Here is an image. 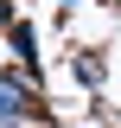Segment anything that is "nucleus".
I'll use <instances>...</instances> for the list:
<instances>
[{"instance_id":"2","label":"nucleus","mask_w":121,"mask_h":128,"mask_svg":"<svg viewBox=\"0 0 121 128\" xmlns=\"http://www.w3.org/2000/svg\"><path fill=\"white\" fill-rule=\"evenodd\" d=\"M70 77L83 83V90H102L108 83V58L102 51H70Z\"/></svg>"},{"instance_id":"4","label":"nucleus","mask_w":121,"mask_h":128,"mask_svg":"<svg viewBox=\"0 0 121 128\" xmlns=\"http://www.w3.org/2000/svg\"><path fill=\"white\" fill-rule=\"evenodd\" d=\"M89 6H102V13H121V0H89Z\"/></svg>"},{"instance_id":"3","label":"nucleus","mask_w":121,"mask_h":128,"mask_svg":"<svg viewBox=\"0 0 121 128\" xmlns=\"http://www.w3.org/2000/svg\"><path fill=\"white\" fill-rule=\"evenodd\" d=\"M19 19H26V13H19V0H0V38H6V32H13Z\"/></svg>"},{"instance_id":"7","label":"nucleus","mask_w":121,"mask_h":128,"mask_svg":"<svg viewBox=\"0 0 121 128\" xmlns=\"http://www.w3.org/2000/svg\"><path fill=\"white\" fill-rule=\"evenodd\" d=\"M64 128H76V122H64Z\"/></svg>"},{"instance_id":"6","label":"nucleus","mask_w":121,"mask_h":128,"mask_svg":"<svg viewBox=\"0 0 121 128\" xmlns=\"http://www.w3.org/2000/svg\"><path fill=\"white\" fill-rule=\"evenodd\" d=\"M0 51H6V38H0Z\"/></svg>"},{"instance_id":"1","label":"nucleus","mask_w":121,"mask_h":128,"mask_svg":"<svg viewBox=\"0 0 121 128\" xmlns=\"http://www.w3.org/2000/svg\"><path fill=\"white\" fill-rule=\"evenodd\" d=\"M6 51H13V64H19V70L45 77V51H38V26H32V19H19V26L6 32Z\"/></svg>"},{"instance_id":"5","label":"nucleus","mask_w":121,"mask_h":128,"mask_svg":"<svg viewBox=\"0 0 121 128\" xmlns=\"http://www.w3.org/2000/svg\"><path fill=\"white\" fill-rule=\"evenodd\" d=\"M19 128H51V122H19Z\"/></svg>"}]
</instances>
